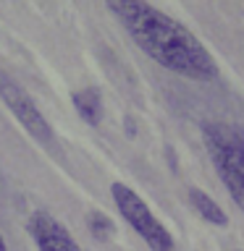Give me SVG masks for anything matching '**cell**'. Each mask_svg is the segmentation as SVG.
I'll use <instances>...</instances> for the list:
<instances>
[{"instance_id":"6","label":"cell","mask_w":244,"mask_h":251,"mask_svg":"<svg viewBox=\"0 0 244 251\" xmlns=\"http://www.w3.org/2000/svg\"><path fill=\"white\" fill-rule=\"evenodd\" d=\"M71 100H74V107H76V113L84 123L100 126V121H102V97H100V92L94 89V86H84V89L74 92Z\"/></svg>"},{"instance_id":"8","label":"cell","mask_w":244,"mask_h":251,"mask_svg":"<svg viewBox=\"0 0 244 251\" xmlns=\"http://www.w3.org/2000/svg\"><path fill=\"white\" fill-rule=\"evenodd\" d=\"M87 227H90V233L97 241H108L110 233H113V223H110V217L102 215V212H97V209L87 215Z\"/></svg>"},{"instance_id":"5","label":"cell","mask_w":244,"mask_h":251,"mask_svg":"<svg viewBox=\"0 0 244 251\" xmlns=\"http://www.w3.org/2000/svg\"><path fill=\"white\" fill-rule=\"evenodd\" d=\"M27 230H29L31 241H34V246L39 251H82L79 243L71 238V233L45 209L31 212Z\"/></svg>"},{"instance_id":"7","label":"cell","mask_w":244,"mask_h":251,"mask_svg":"<svg viewBox=\"0 0 244 251\" xmlns=\"http://www.w3.org/2000/svg\"><path fill=\"white\" fill-rule=\"evenodd\" d=\"M189 204H192V207L197 209V215H200L202 220H208V223L218 225V227H226L228 225L226 212L220 209L205 191H200V188H189Z\"/></svg>"},{"instance_id":"9","label":"cell","mask_w":244,"mask_h":251,"mask_svg":"<svg viewBox=\"0 0 244 251\" xmlns=\"http://www.w3.org/2000/svg\"><path fill=\"white\" fill-rule=\"evenodd\" d=\"M0 251H8V246H5V241H3V233H0Z\"/></svg>"},{"instance_id":"4","label":"cell","mask_w":244,"mask_h":251,"mask_svg":"<svg viewBox=\"0 0 244 251\" xmlns=\"http://www.w3.org/2000/svg\"><path fill=\"white\" fill-rule=\"evenodd\" d=\"M0 97H3L8 110H11L16 121L27 128V133H29L31 139L39 141V144H45V147L53 144L55 136H53L50 123H47L45 115L39 113V107L34 105V100H31L29 94L24 92L8 74H0Z\"/></svg>"},{"instance_id":"1","label":"cell","mask_w":244,"mask_h":251,"mask_svg":"<svg viewBox=\"0 0 244 251\" xmlns=\"http://www.w3.org/2000/svg\"><path fill=\"white\" fill-rule=\"evenodd\" d=\"M108 11L123 24L129 37L147 52L157 66L173 71L179 76L194 81H213L218 78V63L210 50L189 31L184 24L171 19L160 8L131 0H113Z\"/></svg>"},{"instance_id":"3","label":"cell","mask_w":244,"mask_h":251,"mask_svg":"<svg viewBox=\"0 0 244 251\" xmlns=\"http://www.w3.org/2000/svg\"><path fill=\"white\" fill-rule=\"evenodd\" d=\"M110 194H113V201H116L118 212H121V217L134 227V233H139V238L145 241L150 249L152 251H176V241H173V235L168 233V227L152 215V209L147 207V201L142 199L134 188L116 180V183L110 186Z\"/></svg>"},{"instance_id":"2","label":"cell","mask_w":244,"mask_h":251,"mask_svg":"<svg viewBox=\"0 0 244 251\" xmlns=\"http://www.w3.org/2000/svg\"><path fill=\"white\" fill-rule=\"evenodd\" d=\"M202 133L218 178L223 180L236 207L244 212V131L234 126L208 123Z\"/></svg>"}]
</instances>
